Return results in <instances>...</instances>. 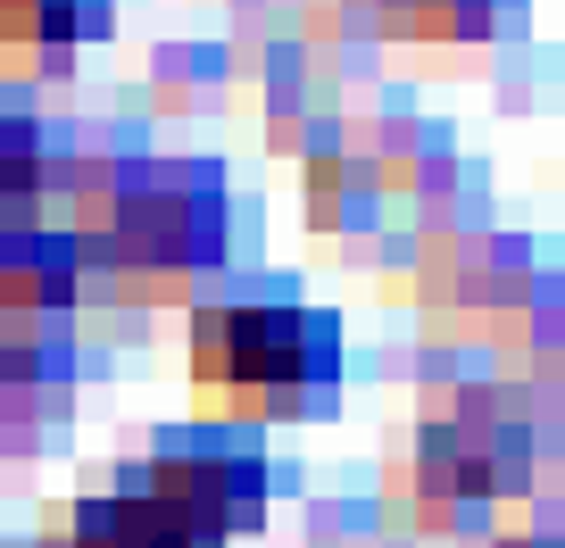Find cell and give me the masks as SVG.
I'll use <instances>...</instances> for the list:
<instances>
[{
    "instance_id": "1",
    "label": "cell",
    "mask_w": 565,
    "mask_h": 548,
    "mask_svg": "<svg viewBox=\"0 0 565 548\" xmlns=\"http://www.w3.org/2000/svg\"><path fill=\"white\" fill-rule=\"evenodd\" d=\"M341 374V324L291 291H216L192 308V383L225 425L249 416H300Z\"/></svg>"
},
{
    "instance_id": "2",
    "label": "cell",
    "mask_w": 565,
    "mask_h": 548,
    "mask_svg": "<svg viewBox=\"0 0 565 548\" xmlns=\"http://www.w3.org/2000/svg\"><path fill=\"white\" fill-rule=\"evenodd\" d=\"M225 183L216 166H159L117 159L84 183V258L117 266L134 283H192L225 258Z\"/></svg>"
},
{
    "instance_id": "3",
    "label": "cell",
    "mask_w": 565,
    "mask_h": 548,
    "mask_svg": "<svg viewBox=\"0 0 565 548\" xmlns=\"http://www.w3.org/2000/svg\"><path fill=\"white\" fill-rule=\"evenodd\" d=\"M407 482H416V507L433 515L515 498L532 482V425L491 390H466L458 407L424 416L416 449H407Z\"/></svg>"
},
{
    "instance_id": "4",
    "label": "cell",
    "mask_w": 565,
    "mask_h": 548,
    "mask_svg": "<svg viewBox=\"0 0 565 548\" xmlns=\"http://www.w3.org/2000/svg\"><path fill=\"white\" fill-rule=\"evenodd\" d=\"M134 474H141V491L167 498L209 548H225V531L258 524L266 482H275L249 425H175V432L150 441V458H141Z\"/></svg>"
},
{
    "instance_id": "5",
    "label": "cell",
    "mask_w": 565,
    "mask_h": 548,
    "mask_svg": "<svg viewBox=\"0 0 565 548\" xmlns=\"http://www.w3.org/2000/svg\"><path fill=\"white\" fill-rule=\"evenodd\" d=\"M84 291V241L51 225L0 233V324L9 333H58V316Z\"/></svg>"
},
{
    "instance_id": "6",
    "label": "cell",
    "mask_w": 565,
    "mask_h": 548,
    "mask_svg": "<svg viewBox=\"0 0 565 548\" xmlns=\"http://www.w3.org/2000/svg\"><path fill=\"white\" fill-rule=\"evenodd\" d=\"M58 548H209L192 524H183L167 498H150L141 491V474L125 465L108 491H92V498H75V515H67V540Z\"/></svg>"
},
{
    "instance_id": "7",
    "label": "cell",
    "mask_w": 565,
    "mask_h": 548,
    "mask_svg": "<svg viewBox=\"0 0 565 548\" xmlns=\"http://www.w3.org/2000/svg\"><path fill=\"white\" fill-rule=\"evenodd\" d=\"M108 25V0H0V42L18 67H67L75 42Z\"/></svg>"
},
{
    "instance_id": "8",
    "label": "cell",
    "mask_w": 565,
    "mask_h": 548,
    "mask_svg": "<svg viewBox=\"0 0 565 548\" xmlns=\"http://www.w3.org/2000/svg\"><path fill=\"white\" fill-rule=\"evenodd\" d=\"M67 390V341L58 333H9L0 324V416H34Z\"/></svg>"
},
{
    "instance_id": "9",
    "label": "cell",
    "mask_w": 565,
    "mask_h": 548,
    "mask_svg": "<svg viewBox=\"0 0 565 548\" xmlns=\"http://www.w3.org/2000/svg\"><path fill=\"white\" fill-rule=\"evenodd\" d=\"M399 42H482L508 0H374Z\"/></svg>"
},
{
    "instance_id": "10",
    "label": "cell",
    "mask_w": 565,
    "mask_h": 548,
    "mask_svg": "<svg viewBox=\"0 0 565 548\" xmlns=\"http://www.w3.org/2000/svg\"><path fill=\"white\" fill-rule=\"evenodd\" d=\"M42 175H51L42 125L25 108H0V225H25V208L42 200Z\"/></svg>"
},
{
    "instance_id": "11",
    "label": "cell",
    "mask_w": 565,
    "mask_h": 548,
    "mask_svg": "<svg viewBox=\"0 0 565 548\" xmlns=\"http://www.w3.org/2000/svg\"><path fill=\"white\" fill-rule=\"evenodd\" d=\"M482 548H565V540H548V531H499V540H482Z\"/></svg>"
}]
</instances>
